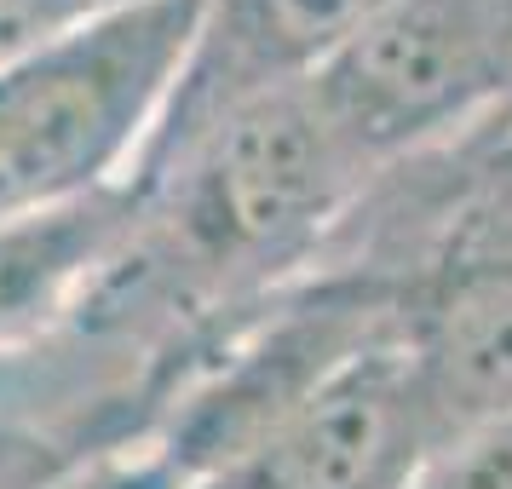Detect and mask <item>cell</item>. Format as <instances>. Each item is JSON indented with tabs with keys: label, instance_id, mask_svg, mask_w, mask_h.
<instances>
[{
	"label": "cell",
	"instance_id": "1",
	"mask_svg": "<svg viewBox=\"0 0 512 489\" xmlns=\"http://www.w3.org/2000/svg\"><path fill=\"white\" fill-rule=\"evenodd\" d=\"M374 173L317 81H294L213 121L167 167L139 179L144 236L196 317H225L317 271L374 190Z\"/></svg>",
	"mask_w": 512,
	"mask_h": 489
},
{
	"label": "cell",
	"instance_id": "2",
	"mask_svg": "<svg viewBox=\"0 0 512 489\" xmlns=\"http://www.w3.org/2000/svg\"><path fill=\"white\" fill-rule=\"evenodd\" d=\"M202 24V0H127L0 64V225L139 173Z\"/></svg>",
	"mask_w": 512,
	"mask_h": 489
},
{
	"label": "cell",
	"instance_id": "11",
	"mask_svg": "<svg viewBox=\"0 0 512 489\" xmlns=\"http://www.w3.org/2000/svg\"><path fill=\"white\" fill-rule=\"evenodd\" d=\"M507 121H512V98H507V110H501V116L489 121V127H507Z\"/></svg>",
	"mask_w": 512,
	"mask_h": 489
},
{
	"label": "cell",
	"instance_id": "6",
	"mask_svg": "<svg viewBox=\"0 0 512 489\" xmlns=\"http://www.w3.org/2000/svg\"><path fill=\"white\" fill-rule=\"evenodd\" d=\"M144 196L127 179L81 202L0 225V357L52 340L93 288L104 259L139 225Z\"/></svg>",
	"mask_w": 512,
	"mask_h": 489
},
{
	"label": "cell",
	"instance_id": "4",
	"mask_svg": "<svg viewBox=\"0 0 512 489\" xmlns=\"http://www.w3.org/2000/svg\"><path fill=\"white\" fill-rule=\"evenodd\" d=\"M403 328V323H397ZM380 334L351 351L300 415L242 466L259 489H409L432 461L403 340Z\"/></svg>",
	"mask_w": 512,
	"mask_h": 489
},
{
	"label": "cell",
	"instance_id": "5",
	"mask_svg": "<svg viewBox=\"0 0 512 489\" xmlns=\"http://www.w3.org/2000/svg\"><path fill=\"white\" fill-rule=\"evenodd\" d=\"M403 363L432 455L512 415V254L420 277L403 305Z\"/></svg>",
	"mask_w": 512,
	"mask_h": 489
},
{
	"label": "cell",
	"instance_id": "8",
	"mask_svg": "<svg viewBox=\"0 0 512 489\" xmlns=\"http://www.w3.org/2000/svg\"><path fill=\"white\" fill-rule=\"evenodd\" d=\"M24 489H196V484L173 466V455L156 438H127L47 466Z\"/></svg>",
	"mask_w": 512,
	"mask_h": 489
},
{
	"label": "cell",
	"instance_id": "7",
	"mask_svg": "<svg viewBox=\"0 0 512 489\" xmlns=\"http://www.w3.org/2000/svg\"><path fill=\"white\" fill-rule=\"evenodd\" d=\"M438 208V271L512 254V121L415 156Z\"/></svg>",
	"mask_w": 512,
	"mask_h": 489
},
{
	"label": "cell",
	"instance_id": "3",
	"mask_svg": "<svg viewBox=\"0 0 512 489\" xmlns=\"http://www.w3.org/2000/svg\"><path fill=\"white\" fill-rule=\"evenodd\" d=\"M397 0H202V24L133 185L248 98L311 81Z\"/></svg>",
	"mask_w": 512,
	"mask_h": 489
},
{
	"label": "cell",
	"instance_id": "9",
	"mask_svg": "<svg viewBox=\"0 0 512 489\" xmlns=\"http://www.w3.org/2000/svg\"><path fill=\"white\" fill-rule=\"evenodd\" d=\"M47 466H58V461H18V466H0V489H24L29 478H41Z\"/></svg>",
	"mask_w": 512,
	"mask_h": 489
},
{
	"label": "cell",
	"instance_id": "10",
	"mask_svg": "<svg viewBox=\"0 0 512 489\" xmlns=\"http://www.w3.org/2000/svg\"><path fill=\"white\" fill-rule=\"evenodd\" d=\"M196 489H259L248 472H219V478H208V484H196Z\"/></svg>",
	"mask_w": 512,
	"mask_h": 489
}]
</instances>
